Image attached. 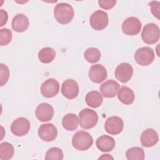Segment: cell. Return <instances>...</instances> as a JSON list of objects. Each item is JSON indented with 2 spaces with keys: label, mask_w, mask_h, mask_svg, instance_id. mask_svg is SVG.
Wrapping results in <instances>:
<instances>
[{
  "label": "cell",
  "mask_w": 160,
  "mask_h": 160,
  "mask_svg": "<svg viewBox=\"0 0 160 160\" xmlns=\"http://www.w3.org/2000/svg\"><path fill=\"white\" fill-rule=\"evenodd\" d=\"M98 121L97 112L89 108H85L79 113V122L82 128L89 129L94 127Z\"/></svg>",
  "instance_id": "obj_3"
},
{
  "label": "cell",
  "mask_w": 160,
  "mask_h": 160,
  "mask_svg": "<svg viewBox=\"0 0 160 160\" xmlns=\"http://www.w3.org/2000/svg\"><path fill=\"white\" fill-rule=\"evenodd\" d=\"M96 144L102 152H109L114 148L116 142L113 138L108 135H102L96 139Z\"/></svg>",
  "instance_id": "obj_18"
},
{
  "label": "cell",
  "mask_w": 160,
  "mask_h": 160,
  "mask_svg": "<svg viewBox=\"0 0 160 160\" xmlns=\"http://www.w3.org/2000/svg\"><path fill=\"white\" fill-rule=\"evenodd\" d=\"M35 114L36 118L40 121H49L51 120L54 116V109L49 104L43 102L37 106Z\"/></svg>",
  "instance_id": "obj_14"
},
{
  "label": "cell",
  "mask_w": 160,
  "mask_h": 160,
  "mask_svg": "<svg viewBox=\"0 0 160 160\" xmlns=\"http://www.w3.org/2000/svg\"><path fill=\"white\" fill-rule=\"evenodd\" d=\"M12 34L11 30L7 28L0 29V44L1 46H6L8 44L12 39Z\"/></svg>",
  "instance_id": "obj_28"
},
{
  "label": "cell",
  "mask_w": 160,
  "mask_h": 160,
  "mask_svg": "<svg viewBox=\"0 0 160 160\" xmlns=\"http://www.w3.org/2000/svg\"><path fill=\"white\" fill-rule=\"evenodd\" d=\"M63 128L68 131H75L79 125V119L76 114L69 113L65 115L62 119Z\"/></svg>",
  "instance_id": "obj_21"
},
{
  "label": "cell",
  "mask_w": 160,
  "mask_h": 160,
  "mask_svg": "<svg viewBox=\"0 0 160 160\" xmlns=\"http://www.w3.org/2000/svg\"><path fill=\"white\" fill-rule=\"evenodd\" d=\"M74 14V12L73 8L68 3H58L54 7V18L56 20L61 24L69 23L72 19Z\"/></svg>",
  "instance_id": "obj_1"
},
{
  "label": "cell",
  "mask_w": 160,
  "mask_h": 160,
  "mask_svg": "<svg viewBox=\"0 0 160 160\" xmlns=\"http://www.w3.org/2000/svg\"><path fill=\"white\" fill-rule=\"evenodd\" d=\"M8 13L6 11L3 9H0V18H1V24L0 26H4L8 21Z\"/></svg>",
  "instance_id": "obj_32"
},
{
  "label": "cell",
  "mask_w": 160,
  "mask_h": 160,
  "mask_svg": "<svg viewBox=\"0 0 160 160\" xmlns=\"http://www.w3.org/2000/svg\"><path fill=\"white\" fill-rule=\"evenodd\" d=\"M159 35L158 26L152 22L146 24L141 32L142 39L148 44H152L157 42L159 39Z\"/></svg>",
  "instance_id": "obj_4"
},
{
  "label": "cell",
  "mask_w": 160,
  "mask_h": 160,
  "mask_svg": "<svg viewBox=\"0 0 160 160\" xmlns=\"http://www.w3.org/2000/svg\"><path fill=\"white\" fill-rule=\"evenodd\" d=\"M29 25L28 18L23 14H16L12 20V28L18 32L25 31L28 28Z\"/></svg>",
  "instance_id": "obj_19"
},
{
  "label": "cell",
  "mask_w": 160,
  "mask_h": 160,
  "mask_svg": "<svg viewBox=\"0 0 160 160\" xmlns=\"http://www.w3.org/2000/svg\"><path fill=\"white\" fill-rule=\"evenodd\" d=\"M114 74L116 78L120 82H127L132 76L133 68L130 64L122 62L116 67Z\"/></svg>",
  "instance_id": "obj_12"
},
{
  "label": "cell",
  "mask_w": 160,
  "mask_h": 160,
  "mask_svg": "<svg viewBox=\"0 0 160 160\" xmlns=\"http://www.w3.org/2000/svg\"><path fill=\"white\" fill-rule=\"evenodd\" d=\"M14 152L13 146L8 142H4L0 144V159L2 160H8L12 158Z\"/></svg>",
  "instance_id": "obj_24"
},
{
  "label": "cell",
  "mask_w": 160,
  "mask_h": 160,
  "mask_svg": "<svg viewBox=\"0 0 160 160\" xmlns=\"http://www.w3.org/2000/svg\"><path fill=\"white\" fill-rule=\"evenodd\" d=\"M140 140L142 146L150 148L154 146L158 142V134L154 129L148 128L142 132Z\"/></svg>",
  "instance_id": "obj_17"
},
{
  "label": "cell",
  "mask_w": 160,
  "mask_h": 160,
  "mask_svg": "<svg viewBox=\"0 0 160 160\" xmlns=\"http://www.w3.org/2000/svg\"><path fill=\"white\" fill-rule=\"evenodd\" d=\"M118 98L124 104L129 105L134 102L135 94L134 91L129 87L123 86L118 91Z\"/></svg>",
  "instance_id": "obj_20"
},
{
  "label": "cell",
  "mask_w": 160,
  "mask_h": 160,
  "mask_svg": "<svg viewBox=\"0 0 160 160\" xmlns=\"http://www.w3.org/2000/svg\"><path fill=\"white\" fill-rule=\"evenodd\" d=\"M79 88L78 82L72 79L65 80L61 86L62 94L69 99H72L76 98L79 94Z\"/></svg>",
  "instance_id": "obj_10"
},
{
  "label": "cell",
  "mask_w": 160,
  "mask_h": 160,
  "mask_svg": "<svg viewBox=\"0 0 160 160\" xmlns=\"http://www.w3.org/2000/svg\"><path fill=\"white\" fill-rule=\"evenodd\" d=\"M109 19L107 12L102 10L94 12L89 19L90 25L94 29L101 31L105 29L108 24Z\"/></svg>",
  "instance_id": "obj_6"
},
{
  "label": "cell",
  "mask_w": 160,
  "mask_h": 160,
  "mask_svg": "<svg viewBox=\"0 0 160 160\" xmlns=\"http://www.w3.org/2000/svg\"><path fill=\"white\" fill-rule=\"evenodd\" d=\"M31 124L29 120L24 117L16 119L11 124V131L15 136L21 137L28 133Z\"/></svg>",
  "instance_id": "obj_8"
},
{
  "label": "cell",
  "mask_w": 160,
  "mask_h": 160,
  "mask_svg": "<svg viewBox=\"0 0 160 160\" xmlns=\"http://www.w3.org/2000/svg\"><path fill=\"white\" fill-rule=\"evenodd\" d=\"M55 57V50L50 47L43 48L38 52V59L42 63H50L54 59Z\"/></svg>",
  "instance_id": "obj_23"
},
{
  "label": "cell",
  "mask_w": 160,
  "mask_h": 160,
  "mask_svg": "<svg viewBox=\"0 0 160 160\" xmlns=\"http://www.w3.org/2000/svg\"><path fill=\"white\" fill-rule=\"evenodd\" d=\"M85 101L89 106L92 108H97L102 104L103 98L98 91H92L87 93L85 97Z\"/></svg>",
  "instance_id": "obj_22"
},
{
  "label": "cell",
  "mask_w": 160,
  "mask_h": 160,
  "mask_svg": "<svg viewBox=\"0 0 160 160\" xmlns=\"http://www.w3.org/2000/svg\"><path fill=\"white\" fill-rule=\"evenodd\" d=\"M63 152L62 151L57 147H53L50 148L46 153L45 159L51 160V159H57L62 160L63 159Z\"/></svg>",
  "instance_id": "obj_27"
},
{
  "label": "cell",
  "mask_w": 160,
  "mask_h": 160,
  "mask_svg": "<svg viewBox=\"0 0 160 160\" xmlns=\"http://www.w3.org/2000/svg\"><path fill=\"white\" fill-rule=\"evenodd\" d=\"M59 91V82L53 78L46 80L41 86L42 95L47 98H51L58 94Z\"/></svg>",
  "instance_id": "obj_9"
},
{
  "label": "cell",
  "mask_w": 160,
  "mask_h": 160,
  "mask_svg": "<svg viewBox=\"0 0 160 160\" xmlns=\"http://www.w3.org/2000/svg\"><path fill=\"white\" fill-rule=\"evenodd\" d=\"M159 5L160 2L159 1H153L149 3L152 14L158 19H159Z\"/></svg>",
  "instance_id": "obj_31"
},
{
  "label": "cell",
  "mask_w": 160,
  "mask_h": 160,
  "mask_svg": "<svg viewBox=\"0 0 160 160\" xmlns=\"http://www.w3.org/2000/svg\"><path fill=\"white\" fill-rule=\"evenodd\" d=\"M119 89V83L112 79L108 80L102 83L99 88L100 92L104 98H111L116 96Z\"/></svg>",
  "instance_id": "obj_16"
},
{
  "label": "cell",
  "mask_w": 160,
  "mask_h": 160,
  "mask_svg": "<svg viewBox=\"0 0 160 160\" xmlns=\"http://www.w3.org/2000/svg\"><path fill=\"white\" fill-rule=\"evenodd\" d=\"M93 144V139L90 134L85 131L76 132L72 138V146L79 151H86Z\"/></svg>",
  "instance_id": "obj_2"
},
{
  "label": "cell",
  "mask_w": 160,
  "mask_h": 160,
  "mask_svg": "<svg viewBox=\"0 0 160 160\" xmlns=\"http://www.w3.org/2000/svg\"><path fill=\"white\" fill-rule=\"evenodd\" d=\"M126 156L128 160H143L145 155L142 148L140 147H132L127 150Z\"/></svg>",
  "instance_id": "obj_25"
},
{
  "label": "cell",
  "mask_w": 160,
  "mask_h": 160,
  "mask_svg": "<svg viewBox=\"0 0 160 160\" xmlns=\"http://www.w3.org/2000/svg\"><path fill=\"white\" fill-rule=\"evenodd\" d=\"M84 57L88 62L90 63H95L100 59L101 52L96 48H89L85 51Z\"/></svg>",
  "instance_id": "obj_26"
},
{
  "label": "cell",
  "mask_w": 160,
  "mask_h": 160,
  "mask_svg": "<svg viewBox=\"0 0 160 160\" xmlns=\"http://www.w3.org/2000/svg\"><path fill=\"white\" fill-rule=\"evenodd\" d=\"M154 52L149 47H142L136 50L134 54L136 62L140 66H146L151 64L154 59Z\"/></svg>",
  "instance_id": "obj_5"
},
{
  "label": "cell",
  "mask_w": 160,
  "mask_h": 160,
  "mask_svg": "<svg viewBox=\"0 0 160 160\" xmlns=\"http://www.w3.org/2000/svg\"><path fill=\"white\" fill-rule=\"evenodd\" d=\"M116 3V0H99L98 4L100 7L104 9H110L112 8Z\"/></svg>",
  "instance_id": "obj_30"
},
{
  "label": "cell",
  "mask_w": 160,
  "mask_h": 160,
  "mask_svg": "<svg viewBox=\"0 0 160 160\" xmlns=\"http://www.w3.org/2000/svg\"><path fill=\"white\" fill-rule=\"evenodd\" d=\"M0 69L1 86H2L8 81L9 77V70L8 66L2 63L0 64Z\"/></svg>",
  "instance_id": "obj_29"
},
{
  "label": "cell",
  "mask_w": 160,
  "mask_h": 160,
  "mask_svg": "<svg viewBox=\"0 0 160 160\" xmlns=\"http://www.w3.org/2000/svg\"><path fill=\"white\" fill-rule=\"evenodd\" d=\"M38 132L39 138L46 142L52 141L58 136L57 128L52 123L41 124L39 127Z\"/></svg>",
  "instance_id": "obj_11"
},
{
  "label": "cell",
  "mask_w": 160,
  "mask_h": 160,
  "mask_svg": "<svg viewBox=\"0 0 160 160\" xmlns=\"http://www.w3.org/2000/svg\"><path fill=\"white\" fill-rule=\"evenodd\" d=\"M124 122L122 119L116 116H111L105 122L104 128L106 131L111 135L119 134L123 129Z\"/></svg>",
  "instance_id": "obj_13"
},
{
  "label": "cell",
  "mask_w": 160,
  "mask_h": 160,
  "mask_svg": "<svg viewBox=\"0 0 160 160\" xmlns=\"http://www.w3.org/2000/svg\"><path fill=\"white\" fill-rule=\"evenodd\" d=\"M141 29V22L136 17L126 18L122 24V31L124 34L129 36L138 34Z\"/></svg>",
  "instance_id": "obj_7"
},
{
  "label": "cell",
  "mask_w": 160,
  "mask_h": 160,
  "mask_svg": "<svg viewBox=\"0 0 160 160\" xmlns=\"http://www.w3.org/2000/svg\"><path fill=\"white\" fill-rule=\"evenodd\" d=\"M113 159L114 158L111 156L109 154H102V156L101 157L99 158V159Z\"/></svg>",
  "instance_id": "obj_33"
},
{
  "label": "cell",
  "mask_w": 160,
  "mask_h": 160,
  "mask_svg": "<svg viewBox=\"0 0 160 160\" xmlns=\"http://www.w3.org/2000/svg\"><path fill=\"white\" fill-rule=\"evenodd\" d=\"M88 75L93 82L101 83L107 78V71L102 65L97 64L89 68Z\"/></svg>",
  "instance_id": "obj_15"
}]
</instances>
